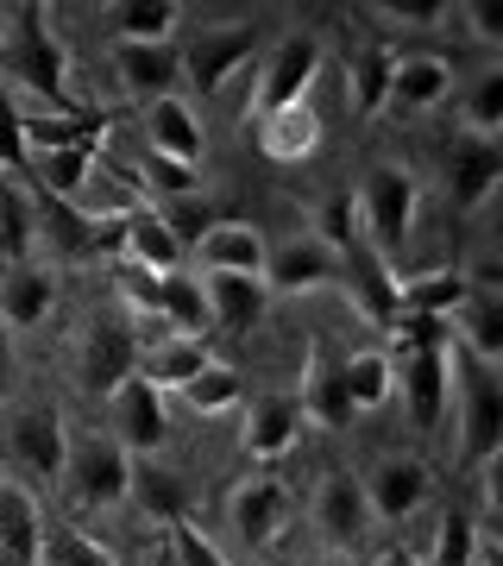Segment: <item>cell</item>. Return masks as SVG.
I'll return each instance as SVG.
<instances>
[{
    "label": "cell",
    "mask_w": 503,
    "mask_h": 566,
    "mask_svg": "<svg viewBox=\"0 0 503 566\" xmlns=\"http://www.w3.org/2000/svg\"><path fill=\"white\" fill-rule=\"evenodd\" d=\"M416 208H422V182L409 177L402 164H378L359 189V227H365V245L378 252L384 264L402 252L409 227H416Z\"/></svg>",
    "instance_id": "cell-1"
},
{
    "label": "cell",
    "mask_w": 503,
    "mask_h": 566,
    "mask_svg": "<svg viewBox=\"0 0 503 566\" xmlns=\"http://www.w3.org/2000/svg\"><path fill=\"white\" fill-rule=\"evenodd\" d=\"M7 70H13V82L32 88L39 102L70 114V57H63V44L51 39L44 7H20V25H13V39H7Z\"/></svg>",
    "instance_id": "cell-2"
},
{
    "label": "cell",
    "mask_w": 503,
    "mask_h": 566,
    "mask_svg": "<svg viewBox=\"0 0 503 566\" xmlns=\"http://www.w3.org/2000/svg\"><path fill=\"white\" fill-rule=\"evenodd\" d=\"M453 385H460V465H484L503 447V385L491 378V365L472 353H453Z\"/></svg>",
    "instance_id": "cell-3"
},
{
    "label": "cell",
    "mask_w": 503,
    "mask_h": 566,
    "mask_svg": "<svg viewBox=\"0 0 503 566\" xmlns=\"http://www.w3.org/2000/svg\"><path fill=\"white\" fill-rule=\"evenodd\" d=\"M139 359L145 346L133 334V322H114V315H95V322L82 327V346H76V378L88 397H107L114 403V390L126 378H139Z\"/></svg>",
    "instance_id": "cell-4"
},
{
    "label": "cell",
    "mask_w": 503,
    "mask_h": 566,
    "mask_svg": "<svg viewBox=\"0 0 503 566\" xmlns=\"http://www.w3.org/2000/svg\"><path fill=\"white\" fill-rule=\"evenodd\" d=\"M315 70H322V44L308 39V32H290V39L264 57L259 82H252V126L283 114V107L308 102V88H315Z\"/></svg>",
    "instance_id": "cell-5"
},
{
    "label": "cell",
    "mask_w": 503,
    "mask_h": 566,
    "mask_svg": "<svg viewBox=\"0 0 503 566\" xmlns=\"http://www.w3.org/2000/svg\"><path fill=\"white\" fill-rule=\"evenodd\" d=\"M70 491H76V504H88V510L126 504V497H133V453H126L114 434L70 447Z\"/></svg>",
    "instance_id": "cell-6"
},
{
    "label": "cell",
    "mask_w": 503,
    "mask_h": 566,
    "mask_svg": "<svg viewBox=\"0 0 503 566\" xmlns=\"http://www.w3.org/2000/svg\"><path fill=\"white\" fill-rule=\"evenodd\" d=\"M252 51H259V32L252 25H208V32H196V39L182 44V76H189V88L196 95H214L227 76H240L245 63H252Z\"/></svg>",
    "instance_id": "cell-7"
},
{
    "label": "cell",
    "mask_w": 503,
    "mask_h": 566,
    "mask_svg": "<svg viewBox=\"0 0 503 566\" xmlns=\"http://www.w3.org/2000/svg\"><path fill=\"white\" fill-rule=\"evenodd\" d=\"M189 252H196L201 277H264L271 271V245H264L259 227L245 221H214Z\"/></svg>",
    "instance_id": "cell-8"
},
{
    "label": "cell",
    "mask_w": 503,
    "mask_h": 566,
    "mask_svg": "<svg viewBox=\"0 0 503 566\" xmlns=\"http://www.w3.org/2000/svg\"><path fill=\"white\" fill-rule=\"evenodd\" d=\"M340 290L353 296V308H359L371 327H397V315H402V277L390 271V264L371 252V245H359L353 259H340Z\"/></svg>",
    "instance_id": "cell-9"
},
{
    "label": "cell",
    "mask_w": 503,
    "mask_h": 566,
    "mask_svg": "<svg viewBox=\"0 0 503 566\" xmlns=\"http://www.w3.org/2000/svg\"><path fill=\"white\" fill-rule=\"evenodd\" d=\"M164 434H170V416H164V390L151 378H126L114 390V441L139 460V453H158Z\"/></svg>",
    "instance_id": "cell-10"
},
{
    "label": "cell",
    "mask_w": 503,
    "mask_h": 566,
    "mask_svg": "<svg viewBox=\"0 0 503 566\" xmlns=\"http://www.w3.org/2000/svg\"><path fill=\"white\" fill-rule=\"evenodd\" d=\"M397 390L409 409V428H441L447 390H453V353H402Z\"/></svg>",
    "instance_id": "cell-11"
},
{
    "label": "cell",
    "mask_w": 503,
    "mask_h": 566,
    "mask_svg": "<svg viewBox=\"0 0 503 566\" xmlns=\"http://www.w3.org/2000/svg\"><path fill=\"white\" fill-rule=\"evenodd\" d=\"M428 491H434V472H428L416 453H390V460L365 479V497H371V516H378V523L416 516V510L428 504Z\"/></svg>",
    "instance_id": "cell-12"
},
{
    "label": "cell",
    "mask_w": 503,
    "mask_h": 566,
    "mask_svg": "<svg viewBox=\"0 0 503 566\" xmlns=\"http://www.w3.org/2000/svg\"><path fill=\"white\" fill-rule=\"evenodd\" d=\"M315 523H322V535L346 554V547L365 542V528L378 523V516H371V497H365V485L353 472H327L322 491H315Z\"/></svg>",
    "instance_id": "cell-13"
},
{
    "label": "cell",
    "mask_w": 503,
    "mask_h": 566,
    "mask_svg": "<svg viewBox=\"0 0 503 566\" xmlns=\"http://www.w3.org/2000/svg\"><path fill=\"white\" fill-rule=\"evenodd\" d=\"M7 441H13V460L32 479H63L70 472V434H63L57 409H25V416H13Z\"/></svg>",
    "instance_id": "cell-14"
},
{
    "label": "cell",
    "mask_w": 503,
    "mask_h": 566,
    "mask_svg": "<svg viewBox=\"0 0 503 566\" xmlns=\"http://www.w3.org/2000/svg\"><path fill=\"white\" fill-rule=\"evenodd\" d=\"M497 182H503V151L491 139H472V133H465V139L447 151V196H453L460 214H472V208L491 202Z\"/></svg>",
    "instance_id": "cell-15"
},
{
    "label": "cell",
    "mask_w": 503,
    "mask_h": 566,
    "mask_svg": "<svg viewBox=\"0 0 503 566\" xmlns=\"http://www.w3.org/2000/svg\"><path fill=\"white\" fill-rule=\"evenodd\" d=\"M302 422L315 428H346L359 409H353V397H346V378H340V359H327V346H308V365H302Z\"/></svg>",
    "instance_id": "cell-16"
},
{
    "label": "cell",
    "mask_w": 503,
    "mask_h": 566,
    "mask_svg": "<svg viewBox=\"0 0 503 566\" xmlns=\"http://www.w3.org/2000/svg\"><path fill=\"white\" fill-rule=\"evenodd\" d=\"M114 70H120L126 95L151 107V102H164V95H177L182 51L177 44H114Z\"/></svg>",
    "instance_id": "cell-17"
},
{
    "label": "cell",
    "mask_w": 503,
    "mask_h": 566,
    "mask_svg": "<svg viewBox=\"0 0 503 566\" xmlns=\"http://www.w3.org/2000/svg\"><path fill=\"white\" fill-rule=\"evenodd\" d=\"M296 441H302V403H296V397L271 390V397H259V403L245 409V434H240L245 460L271 465V460H283Z\"/></svg>",
    "instance_id": "cell-18"
},
{
    "label": "cell",
    "mask_w": 503,
    "mask_h": 566,
    "mask_svg": "<svg viewBox=\"0 0 503 566\" xmlns=\"http://www.w3.org/2000/svg\"><path fill=\"white\" fill-rule=\"evenodd\" d=\"M271 296H302V290H327L340 283V252H327L322 240H290L283 252H271Z\"/></svg>",
    "instance_id": "cell-19"
},
{
    "label": "cell",
    "mask_w": 503,
    "mask_h": 566,
    "mask_svg": "<svg viewBox=\"0 0 503 566\" xmlns=\"http://www.w3.org/2000/svg\"><path fill=\"white\" fill-rule=\"evenodd\" d=\"M44 560V516L25 485H0V566H39Z\"/></svg>",
    "instance_id": "cell-20"
},
{
    "label": "cell",
    "mask_w": 503,
    "mask_h": 566,
    "mask_svg": "<svg viewBox=\"0 0 503 566\" xmlns=\"http://www.w3.org/2000/svg\"><path fill=\"white\" fill-rule=\"evenodd\" d=\"M145 151H158V158L189 164V170H196V158H201V120H196V107L182 102V95H164V102L145 107Z\"/></svg>",
    "instance_id": "cell-21"
},
{
    "label": "cell",
    "mask_w": 503,
    "mask_h": 566,
    "mask_svg": "<svg viewBox=\"0 0 503 566\" xmlns=\"http://www.w3.org/2000/svg\"><path fill=\"white\" fill-rule=\"evenodd\" d=\"M227 516L240 528V542L264 547V542H277L283 516H290V491H283L277 479H245V485L227 497Z\"/></svg>",
    "instance_id": "cell-22"
},
{
    "label": "cell",
    "mask_w": 503,
    "mask_h": 566,
    "mask_svg": "<svg viewBox=\"0 0 503 566\" xmlns=\"http://www.w3.org/2000/svg\"><path fill=\"white\" fill-rule=\"evenodd\" d=\"M120 227H126V245H120L126 264H145L151 277H170V271H182V240L170 233V221H164L158 208H133Z\"/></svg>",
    "instance_id": "cell-23"
},
{
    "label": "cell",
    "mask_w": 503,
    "mask_h": 566,
    "mask_svg": "<svg viewBox=\"0 0 503 566\" xmlns=\"http://www.w3.org/2000/svg\"><path fill=\"white\" fill-rule=\"evenodd\" d=\"M51 308H57V277H51V271L13 264V271L0 277V327H7V334H13V327H39Z\"/></svg>",
    "instance_id": "cell-24"
},
{
    "label": "cell",
    "mask_w": 503,
    "mask_h": 566,
    "mask_svg": "<svg viewBox=\"0 0 503 566\" xmlns=\"http://www.w3.org/2000/svg\"><path fill=\"white\" fill-rule=\"evenodd\" d=\"M259 151L271 164H302L322 151V114H315V102H296L283 107V114H271V120H259Z\"/></svg>",
    "instance_id": "cell-25"
},
{
    "label": "cell",
    "mask_w": 503,
    "mask_h": 566,
    "mask_svg": "<svg viewBox=\"0 0 503 566\" xmlns=\"http://www.w3.org/2000/svg\"><path fill=\"white\" fill-rule=\"evenodd\" d=\"M453 340H460V353H472L484 365L503 359V296L497 290H465L460 315H453Z\"/></svg>",
    "instance_id": "cell-26"
},
{
    "label": "cell",
    "mask_w": 503,
    "mask_h": 566,
    "mask_svg": "<svg viewBox=\"0 0 503 566\" xmlns=\"http://www.w3.org/2000/svg\"><path fill=\"white\" fill-rule=\"evenodd\" d=\"M447 88H453L447 57H402L397 63V82H390V114L416 120V114H428V107L447 102Z\"/></svg>",
    "instance_id": "cell-27"
},
{
    "label": "cell",
    "mask_w": 503,
    "mask_h": 566,
    "mask_svg": "<svg viewBox=\"0 0 503 566\" xmlns=\"http://www.w3.org/2000/svg\"><path fill=\"white\" fill-rule=\"evenodd\" d=\"M208 365H214L208 340H196V334H164V340L139 359V378H151L158 390H182V385H196Z\"/></svg>",
    "instance_id": "cell-28"
},
{
    "label": "cell",
    "mask_w": 503,
    "mask_h": 566,
    "mask_svg": "<svg viewBox=\"0 0 503 566\" xmlns=\"http://www.w3.org/2000/svg\"><path fill=\"white\" fill-rule=\"evenodd\" d=\"M208 283V308H214V327L227 334H252L271 308V283L264 277H201Z\"/></svg>",
    "instance_id": "cell-29"
},
{
    "label": "cell",
    "mask_w": 503,
    "mask_h": 566,
    "mask_svg": "<svg viewBox=\"0 0 503 566\" xmlns=\"http://www.w3.org/2000/svg\"><path fill=\"white\" fill-rule=\"evenodd\" d=\"M32 245H39V202H32L13 177H0V264H7V271L25 264Z\"/></svg>",
    "instance_id": "cell-30"
},
{
    "label": "cell",
    "mask_w": 503,
    "mask_h": 566,
    "mask_svg": "<svg viewBox=\"0 0 503 566\" xmlns=\"http://www.w3.org/2000/svg\"><path fill=\"white\" fill-rule=\"evenodd\" d=\"M95 164H101V145L44 151V158H32V177H39V189L51 196V202H82V196H88V177H95Z\"/></svg>",
    "instance_id": "cell-31"
},
{
    "label": "cell",
    "mask_w": 503,
    "mask_h": 566,
    "mask_svg": "<svg viewBox=\"0 0 503 566\" xmlns=\"http://www.w3.org/2000/svg\"><path fill=\"white\" fill-rule=\"evenodd\" d=\"M107 20H114V44H170L182 7L177 0H120Z\"/></svg>",
    "instance_id": "cell-32"
},
{
    "label": "cell",
    "mask_w": 503,
    "mask_h": 566,
    "mask_svg": "<svg viewBox=\"0 0 503 566\" xmlns=\"http://www.w3.org/2000/svg\"><path fill=\"white\" fill-rule=\"evenodd\" d=\"M397 51H384V44H371V51H359L353 57V114L359 120H378V114H390V82H397Z\"/></svg>",
    "instance_id": "cell-33"
},
{
    "label": "cell",
    "mask_w": 503,
    "mask_h": 566,
    "mask_svg": "<svg viewBox=\"0 0 503 566\" xmlns=\"http://www.w3.org/2000/svg\"><path fill=\"white\" fill-rule=\"evenodd\" d=\"M465 271H422V277H402V315H441V322H453L465 303Z\"/></svg>",
    "instance_id": "cell-34"
},
{
    "label": "cell",
    "mask_w": 503,
    "mask_h": 566,
    "mask_svg": "<svg viewBox=\"0 0 503 566\" xmlns=\"http://www.w3.org/2000/svg\"><path fill=\"white\" fill-rule=\"evenodd\" d=\"M164 327L170 334H208L214 327V308H208V283L189 277V271H170L164 277Z\"/></svg>",
    "instance_id": "cell-35"
},
{
    "label": "cell",
    "mask_w": 503,
    "mask_h": 566,
    "mask_svg": "<svg viewBox=\"0 0 503 566\" xmlns=\"http://www.w3.org/2000/svg\"><path fill=\"white\" fill-rule=\"evenodd\" d=\"M340 378H346L353 409H378V403L397 397V359H390V353H346Z\"/></svg>",
    "instance_id": "cell-36"
},
{
    "label": "cell",
    "mask_w": 503,
    "mask_h": 566,
    "mask_svg": "<svg viewBox=\"0 0 503 566\" xmlns=\"http://www.w3.org/2000/svg\"><path fill=\"white\" fill-rule=\"evenodd\" d=\"M101 114H25V145L32 151H76V145H101Z\"/></svg>",
    "instance_id": "cell-37"
},
{
    "label": "cell",
    "mask_w": 503,
    "mask_h": 566,
    "mask_svg": "<svg viewBox=\"0 0 503 566\" xmlns=\"http://www.w3.org/2000/svg\"><path fill=\"white\" fill-rule=\"evenodd\" d=\"M133 497H139V510L151 516V523H182L189 516V504H182V479L177 472H164V465H133Z\"/></svg>",
    "instance_id": "cell-38"
},
{
    "label": "cell",
    "mask_w": 503,
    "mask_h": 566,
    "mask_svg": "<svg viewBox=\"0 0 503 566\" xmlns=\"http://www.w3.org/2000/svg\"><path fill=\"white\" fill-rule=\"evenodd\" d=\"M315 240L327 245V252H340V259H353L365 245V227H359V189H346V196H327L322 214H315Z\"/></svg>",
    "instance_id": "cell-39"
},
{
    "label": "cell",
    "mask_w": 503,
    "mask_h": 566,
    "mask_svg": "<svg viewBox=\"0 0 503 566\" xmlns=\"http://www.w3.org/2000/svg\"><path fill=\"white\" fill-rule=\"evenodd\" d=\"M182 403L196 409V416H221V409H240L245 403V378L240 371H233V365H208V371H201L196 385H182Z\"/></svg>",
    "instance_id": "cell-40"
},
{
    "label": "cell",
    "mask_w": 503,
    "mask_h": 566,
    "mask_svg": "<svg viewBox=\"0 0 503 566\" xmlns=\"http://www.w3.org/2000/svg\"><path fill=\"white\" fill-rule=\"evenodd\" d=\"M479 516H465L460 504L441 516V535H434V554L422 566H479Z\"/></svg>",
    "instance_id": "cell-41"
},
{
    "label": "cell",
    "mask_w": 503,
    "mask_h": 566,
    "mask_svg": "<svg viewBox=\"0 0 503 566\" xmlns=\"http://www.w3.org/2000/svg\"><path fill=\"white\" fill-rule=\"evenodd\" d=\"M460 126H472V139H491V133H503V63H497V70H484V76L465 88Z\"/></svg>",
    "instance_id": "cell-42"
},
{
    "label": "cell",
    "mask_w": 503,
    "mask_h": 566,
    "mask_svg": "<svg viewBox=\"0 0 503 566\" xmlns=\"http://www.w3.org/2000/svg\"><path fill=\"white\" fill-rule=\"evenodd\" d=\"M114 290H120V303L133 308L139 322L164 327V277H151L145 264H126V259H120V271H114Z\"/></svg>",
    "instance_id": "cell-43"
},
{
    "label": "cell",
    "mask_w": 503,
    "mask_h": 566,
    "mask_svg": "<svg viewBox=\"0 0 503 566\" xmlns=\"http://www.w3.org/2000/svg\"><path fill=\"white\" fill-rule=\"evenodd\" d=\"M39 566H120L95 535H82V528H57V535H44V560Z\"/></svg>",
    "instance_id": "cell-44"
},
{
    "label": "cell",
    "mask_w": 503,
    "mask_h": 566,
    "mask_svg": "<svg viewBox=\"0 0 503 566\" xmlns=\"http://www.w3.org/2000/svg\"><path fill=\"white\" fill-rule=\"evenodd\" d=\"M390 340H397L402 353H447V346H453V322H441V315H397Z\"/></svg>",
    "instance_id": "cell-45"
},
{
    "label": "cell",
    "mask_w": 503,
    "mask_h": 566,
    "mask_svg": "<svg viewBox=\"0 0 503 566\" xmlns=\"http://www.w3.org/2000/svg\"><path fill=\"white\" fill-rule=\"evenodd\" d=\"M133 182H145V189H158V196H170V202H182V196H196V170H189V164L158 158V151H145V158H139Z\"/></svg>",
    "instance_id": "cell-46"
},
{
    "label": "cell",
    "mask_w": 503,
    "mask_h": 566,
    "mask_svg": "<svg viewBox=\"0 0 503 566\" xmlns=\"http://www.w3.org/2000/svg\"><path fill=\"white\" fill-rule=\"evenodd\" d=\"M0 170H32V145H25V114L13 95H0Z\"/></svg>",
    "instance_id": "cell-47"
},
{
    "label": "cell",
    "mask_w": 503,
    "mask_h": 566,
    "mask_svg": "<svg viewBox=\"0 0 503 566\" xmlns=\"http://www.w3.org/2000/svg\"><path fill=\"white\" fill-rule=\"evenodd\" d=\"M170 560L177 566H227V554L182 516V523H170Z\"/></svg>",
    "instance_id": "cell-48"
},
{
    "label": "cell",
    "mask_w": 503,
    "mask_h": 566,
    "mask_svg": "<svg viewBox=\"0 0 503 566\" xmlns=\"http://www.w3.org/2000/svg\"><path fill=\"white\" fill-rule=\"evenodd\" d=\"M465 25H472L479 39L503 44V0H465Z\"/></svg>",
    "instance_id": "cell-49"
},
{
    "label": "cell",
    "mask_w": 503,
    "mask_h": 566,
    "mask_svg": "<svg viewBox=\"0 0 503 566\" xmlns=\"http://www.w3.org/2000/svg\"><path fill=\"white\" fill-rule=\"evenodd\" d=\"M479 472H484V504H491V516L503 523V447L479 465Z\"/></svg>",
    "instance_id": "cell-50"
},
{
    "label": "cell",
    "mask_w": 503,
    "mask_h": 566,
    "mask_svg": "<svg viewBox=\"0 0 503 566\" xmlns=\"http://www.w3.org/2000/svg\"><path fill=\"white\" fill-rule=\"evenodd\" d=\"M378 13L384 20H402V25H441L447 20V7H390V0H384Z\"/></svg>",
    "instance_id": "cell-51"
},
{
    "label": "cell",
    "mask_w": 503,
    "mask_h": 566,
    "mask_svg": "<svg viewBox=\"0 0 503 566\" xmlns=\"http://www.w3.org/2000/svg\"><path fill=\"white\" fill-rule=\"evenodd\" d=\"M7 390H13V334L0 327V397H7Z\"/></svg>",
    "instance_id": "cell-52"
},
{
    "label": "cell",
    "mask_w": 503,
    "mask_h": 566,
    "mask_svg": "<svg viewBox=\"0 0 503 566\" xmlns=\"http://www.w3.org/2000/svg\"><path fill=\"white\" fill-rule=\"evenodd\" d=\"M378 566H422V560H416V554H409L402 542H390V547L378 554Z\"/></svg>",
    "instance_id": "cell-53"
},
{
    "label": "cell",
    "mask_w": 503,
    "mask_h": 566,
    "mask_svg": "<svg viewBox=\"0 0 503 566\" xmlns=\"http://www.w3.org/2000/svg\"><path fill=\"white\" fill-rule=\"evenodd\" d=\"M479 566H503V542L491 535V542H479Z\"/></svg>",
    "instance_id": "cell-54"
},
{
    "label": "cell",
    "mask_w": 503,
    "mask_h": 566,
    "mask_svg": "<svg viewBox=\"0 0 503 566\" xmlns=\"http://www.w3.org/2000/svg\"><path fill=\"white\" fill-rule=\"evenodd\" d=\"M322 566H365L359 554H334V560H322Z\"/></svg>",
    "instance_id": "cell-55"
},
{
    "label": "cell",
    "mask_w": 503,
    "mask_h": 566,
    "mask_svg": "<svg viewBox=\"0 0 503 566\" xmlns=\"http://www.w3.org/2000/svg\"><path fill=\"white\" fill-rule=\"evenodd\" d=\"M0 70H7V32H0Z\"/></svg>",
    "instance_id": "cell-56"
},
{
    "label": "cell",
    "mask_w": 503,
    "mask_h": 566,
    "mask_svg": "<svg viewBox=\"0 0 503 566\" xmlns=\"http://www.w3.org/2000/svg\"><path fill=\"white\" fill-rule=\"evenodd\" d=\"M497 542H503V528H497Z\"/></svg>",
    "instance_id": "cell-57"
},
{
    "label": "cell",
    "mask_w": 503,
    "mask_h": 566,
    "mask_svg": "<svg viewBox=\"0 0 503 566\" xmlns=\"http://www.w3.org/2000/svg\"><path fill=\"white\" fill-rule=\"evenodd\" d=\"M0 485H7V479H0Z\"/></svg>",
    "instance_id": "cell-58"
}]
</instances>
